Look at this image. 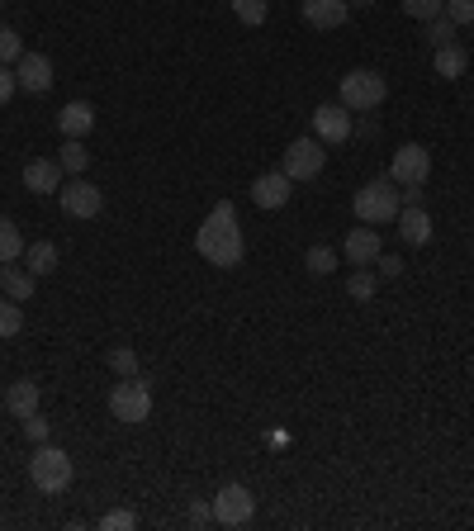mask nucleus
I'll list each match as a JSON object with an SVG mask.
<instances>
[{"mask_svg": "<svg viewBox=\"0 0 474 531\" xmlns=\"http://www.w3.org/2000/svg\"><path fill=\"white\" fill-rule=\"evenodd\" d=\"M24 437H29V441H48V437H53V422L43 418V413L24 418Z\"/></svg>", "mask_w": 474, "mask_h": 531, "instance_id": "72a5a7b5", "label": "nucleus"}, {"mask_svg": "<svg viewBox=\"0 0 474 531\" xmlns=\"http://www.w3.org/2000/svg\"><path fill=\"white\" fill-rule=\"evenodd\" d=\"M38 403H43V389L34 380H15V385L5 389V408H10V418H34Z\"/></svg>", "mask_w": 474, "mask_h": 531, "instance_id": "f3484780", "label": "nucleus"}, {"mask_svg": "<svg viewBox=\"0 0 474 531\" xmlns=\"http://www.w3.org/2000/svg\"><path fill=\"white\" fill-rule=\"evenodd\" d=\"M19 332H24V309H19V299L5 294V299H0V337L10 342V337H19Z\"/></svg>", "mask_w": 474, "mask_h": 531, "instance_id": "393cba45", "label": "nucleus"}, {"mask_svg": "<svg viewBox=\"0 0 474 531\" xmlns=\"http://www.w3.org/2000/svg\"><path fill=\"white\" fill-rule=\"evenodd\" d=\"M57 162L67 176H86V166H91V152H86V138H67L62 152H57Z\"/></svg>", "mask_w": 474, "mask_h": 531, "instance_id": "4be33fe9", "label": "nucleus"}, {"mask_svg": "<svg viewBox=\"0 0 474 531\" xmlns=\"http://www.w3.org/2000/svg\"><path fill=\"white\" fill-rule=\"evenodd\" d=\"M24 233H19L15 219H0V266H10V261H24Z\"/></svg>", "mask_w": 474, "mask_h": 531, "instance_id": "412c9836", "label": "nucleus"}, {"mask_svg": "<svg viewBox=\"0 0 474 531\" xmlns=\"http://www.w3.org/2000/svg\"><path fill=\"white\" fill-rule=\"evenodd\" d=\"M266 446H271V451L290 446V432H285V427H271V432H266Z\"/></svg>", "mask_w": 474, "mask_h": 531, "instance_id": "4c0bfd02", "label": "nucleus"}, {"mask_svg": "<svg viewBox=\"0 0 474 531\" xmlns=\"http://www.w3.org/2000/svg\"><path fill=\"white\" fill-rule=\"evenodd\" d=\"M19 91V81H15V72H10V67H5V62H0V105H10V95Z\"/></svg>", "mask_w": 474, "mask_h": 531, "instance_id": "e433bc0d", "label": "nucleus"}, {"mask_svg": "<svg viewBox=\"0 0 474 531\" xmlns=\"http://www.w3.org/2000/svg\"><path fill=\"white\" fill-rule=\"evenodd\" d=\"M57 200H62V214H67V219H100V209H105V190L91 185L86 176H72V181H62Z\"/></svg>", "mask_w": 474, "mask_h": 531, "instance_id": "0eeeda50", "label": "nucleus"}, {"mask_svg": "<svg viewBox=\"0 0 474 531\" xmlns=\"http://www.w3.org/2000/svg\"><path fill=\"white\" fill-rule=\"evenodd\" d=\"M57 129H62V138H86L95 129V110L86 100H72V105H62V114H57Z\"/></svg>", "mask_w": 474, "mask_h": 531, "instance_id": "a211bd4d", "label": "nucleus"}, {"mask_svg": "<svg viewBox=\"0 0 474 531\" xmlns=\"http://www.w3.org/2000/svg\"><path fill=\"white\" fill-rule=\"evenodd\" d=\"M294 195V181L285 176V171H261L252 181V204L256 209H285Z\"/></svg>", "mask_w": 474, "mask_h": 531, "instance_id": "f8f14e48", "label": "nucleus"}, {"mask_svg": "<svg viewBox=\"0 0 474 531\" xmlns=\"http://www.w3.org/2000/svg\"><path fill=\"white\" fill-rule=\"evenodd\" d=\"M185 522H190V527H204V522H214V503H190V508H185Z\"/></svg>", "mask_w": 474, "mask_h": 531, "instance_id": "f704fd0d", "label": "nucleus"}, {"mask_svg": "<svg viewBox=\"0 0 474 531\" xmlns=\"http://www.w3.org/2000/svg\"><path fill=\"white\" fill-rule=\"evenodd\" d=\"M351 119H356V114H351L342 100H332V105H318V110H313V138H318L323 147L347 143V138H351Z\"/></svg>", "mask_w": 474, "mask_h": 531, "instance_id": "9d476101", "label": "nucleus"}, {"mask_svg": "<svg viewBox=\"0 0 474 531\" xmlns=\"http://www.w3.org/2000/svg\"><path fill=\"white\" fill-rule=\"evenodd\" d=\"M342 252H347L351 266H375V257L384 252V242H380V233H375V228L365 223V228H351V233H347Z\"/></svg>", "mask_w": 474, "mask_h": 531, "instance_id": "dca6fc26", "label": "nucleus"}, {"mask_svg": "<svg viewBox=\"0 0 474 531\" xmlns=\"http://www.w3.org/2000/svg\"><path fill=\"white\" fill-rule=\"evenodd\" d=\"M347 5H356V10H370V5H375V0H347Z\"/></svg>", "mask_w": 474, "mask_h": 531, "instance_id": "58836bf2", "label": "nucleus"}, {"mask_svg": "<svg viewBox=\"0 0 474 531\" xmlns=\"http://www.w3.org/2000/svg\"><path fill=\"white\" fill-rule=\"evenodd\" d=\"M0 5H5V0H0Z\"/></svg>", "mask_w": 474, "mask_h": 531, "instance_id": "ea45409f", "label": "nucleus"}, {"mask_svg": "<svg viewBox=\"0 0 474 531\" xmlns=\"http://www.w3.org/2000/svg\"><path fill=\"white\" fill-rule=\"evenodd\" d=\"M384 95H389V86H384V76L370 72V67H356V72H347V76H342V86H337V100H342L351 114L380 110Z\"/></svg>", "mask_w": 474, "mask_h": 531, "instance_id": "20e7f679", "label": "nucleus"}, {"mask_svg": "<svg viewBox=\"0 0 474 531\" xmlns=\"http://www.w3.org/2000/svg\"><path fill=\"white\" fill-rule=\"evenodd\" d=\"M432 72H437L441 81H456V76L470 72V53H465L460 43H441L437 57H432Z\"/></svg>", "mask_w": 474, "mask_h": 531, "instance_id": "6ab92c4d", "label": "nucleus"}, {"mask_svg": "<svg viewBox=\"0 0 474 531\" xmlns=\"http://www.w3.org/2000/svg\"><path fill=\"white\" fill-rule=\"evenodd\" d=\"M427 176H432V152L422 143H403L394 147V157H389V181L399 185V190H408V185H427Z\"/></svg>", "mask_w": 474, "mask_h": 531, "instance_id": "423d86ee", "label": "nucleus"}, {"mask_svg": "<svg viewBox=\"0 0 474 531\" xmlns=\"http://www.w3.org/2000/svg\"><path fill=\"white\" fill-rule=\"evenodd\" d=\"M24 266L34 275H53L57 271V247L53 242H29V247H24Z\"/></svg>", "mask_w": 474, "mask_h": 531, "instance_id": "5701e85b", "label": "nucleus"}, {"mask_svg": "<svg viewBox=\"0 0 474 531\" xmlns=\"http://www.w3.org/2000/svg\"><path fill=\"white\" fill-rule=\"evenodd\" d=\"M304 266H309L313 275H332V271H337V252L318 242V247H309V257H304Z\"/></svg>", "mask_w": 474, "mask_h": 531, "instance_id": "cd10ccee", "label": "nucleus"}, {"mask_svg": "<svg viewBox=\"0 0 474 531\" xmlns=\"http://www.w3.org/2000/svg\"><path fill=\"white\" fill-rule=\"evenodd\" d=\"M138 527V513L133 508H110V513L100 517V531H133Z\"/></svg>", "mask_w": 474, "mask_h": 531, "instance_id": "7c9ffc66", "label": "nucleus"}, {"mask_svg": "<svg viewBox=\"0 0 474 531\" xmlns=\"http://www.w3.org/2000/svg\"><path fill=\"white\" fill-rule=\"evenodd\" d=\"M375 290H380V280H375L370 271H351V280H347V294H351V299L370 304V299H375Z\"/></svg>", "mask_w": 474, "mask_h": 531, "instance_id": "a878e982", "label": "nucleus"}, {"mask_svg": "<svg viewBox=\"0 0 474 531\" xmlns=\"http://www.w3.org/2000/svg\"><path fill=\"white\" fill-rule=\"evenodd\" d=\"M110 418L128 422V427H138V422L152 418V385L147 380H119V385L110 389Z\"/></svg>", "mask_w": 474, "mask_h": 531, "instance_id": "39448f33", "label": "nucleus"}, {"mask_svg": "<svg viewBox=\"0 0 474 531\" xmlns=\"http://www.w3.org/2000/svg\"><path fill=\"white\" fill-rule=\"evenodd\" d=\"M347 0H304V5H299V15H304V24H309V29H323V34H328V29H342V24H347Z\"/></svg>", "mask_w": 474, "mask_h": 531, "instance_id": "4468645a", "label": "nucleus"}, {"mask_svg": "<svg viewBox=\"0 0 474 531\" xmlns=\"http://www.w3.org/2000/svg\"><path fill=\"white\" fill-rule=\"evenodd\" d=\"M62 162L57 157H34V162H24V190H34V195H57L62 190Z\"/></svg>", "mask_w": 474, "mask_h": 531, "instance_id": "ddd939ff", "label": "nucleus"}, {"mask_svg": "<svg viewBox=\"0 0 474 531\" xmlns=\"http://www.w3.org/2000/svg\"><path fill=\"white\" fill-rule=\"evenodd\" d=\"M24 53H29V48H24V38H19L15 29H0V62H5V67H15Z\"/></svg>", "mask_w": 474, "mask_h": 531, "instance_id": "c85d7f7f", "label": "nucleus"}, {"mask_svg": "<svg viewBox=\"0 0 474 531\" xmlns=\"http://www.w3.org/2000/svg\"><path fill=\"white\" fill-rule=\"evenodd\" d=\"M15 81H19V91H29V95H43V91H53V62H48V53H24L15 62Z\"/></svg>", "mask_w": 474, "mask_h": 531, "instance_id": "9b49d317", "label": "nucleus"}, {"mask_svg": "<svg viewBox=\"0 0 474 531\" xmlns=\"http://www.w3.org/2000/svg\"><path fill=\"white\" fill-rule=\"evenodd\" d=\"M323 166H328V152H323V143H318V138H294V143L285 147V166H280V171L299 185V181L323 176Z\"/></svg>", "mask_w": 474, "mask_h": 531, "instance_id": "6e6552de", "label": "nucleus"}, {"mask_svg": "<svg viewBox=\"0 0 474 531\" xmlns=\"http://www.w3.org/2000/svg\"><path fill=\"white\" fill-rule=\"evenodd\" d=\"M375 266H380V275H384V280H399L408 261H403V257H384V252H380V257H375Z\"/></svg>", "mask_w": 474, "mask_h": 531, "instance_id": "c9c22d12", "label": "nucleus"}, {"mask_svg": "<svg viewBox=\"0 0 474 531\" xmlns=\"http://www.w3.org/2000/svg\"><path fill=\"white\" fill-rule=\"evenodd\" d=\"M427 38H432V48H441V43H456V24H451L446 15L427 19Z\"/></svg>", "mask_w": 474, "mask_h": 531, "instance_id": "2f4dec72", "label": "nucleus"}, {"mask_svg": "<svg viewBox=\"0 0 474 531\" xmlns=\"http://www.w3.org/2000/svg\"><path fill=\"white\" fill-rule=\"evenodd\" d=\"M110 370L119 375V380H133V375H138V351H133V347H114L110 351Z\"/></svg>", "mask_w": 474, "mask_h": 531, "instance_id": "bb28decb", "label": "nucleus"}, {"mask_svg": "<svg viewBox=\"0 0 474 531\" xmlns=\"http://www.w3.org/2000/svg\"><path fill=\"white\" fill-rule=\"evenodd\" d=\"M228 5H233L237 24H247V29H261L271 15V0H228Z\"/></svg>", "mask_w": 474, "mask_h": 531, "instance_id": "b1692460", "label": "nucleus"}, {"mask_svg": "<svg viewBox=\"0 0 474 531\" xmlns=\"http://www.w3.org/2000/svg\"><path fill=\"white\" fill-rule=\"evenodd\" d=\"M394 223H399V238L408 247H427L432 242V214H427V204H403Z\"/></svg>", "mask_w": 474, "mask_h": 531, "instance_id": "2eb2a0df", "label": "nucleus"}, {"mask_svg": "<svg viewBox=\"0 0 474 531\" xmlns=\"http://www.w3.org/2000/svg\"><path fill=\"white\" fill-rule=\"evenodd\" d=\"M34 285H38V275L29 271V266H24V271H19L15 261H10V266H0V290L10 294V299H19V304H24V299H34Z\"/></svg>", "mask_w": 474, "mask_h": 531, "instance_id": "aec40b11", "label": "nucleus"}, {"mask_svg": "<svg viewBox=\"0 0 474 531\" xmlns=\"http://www.w3.org/2000/svg\"><path fill=\"white\" fill-rule=\"evenodd\" d=\"M403 15H413V19H437V15H446V0H403Z\"/></svg>", "mask_w": 474, "mask_h": 531, "instance_id": "c756f323", "label": "nucleus"}, {"mask_svg": "<svg viewBox=\"0 0 474 531\" xmlns=\"http://www.w3.org/2000/svg\"><path fill=\"white\" fill-rule=\"evenodd\" d=\"M29 479H34L38 494H67L76 479V465L72 456L62 451V446H53V441H38V451L29 456Z\"/></svg>", "mask_w": 474, "mask_h": 531, "instance_id": "7ed1b4c3", "label": "nucleus"}, {"mask_svg": "<svg viewBox=\"0 0 474 531\" xmlns=\"http://www.w3.org/2000/svg\"><path fill=\"white\" fill-rule=\"evenodd\" d=\"M399 190H394V181L389 176H375V181H365L356 195H351V214H356V223H370V228H384V223L399 219Z\"/></svg>", "mask_w": 474, "mask_h": 531, "instance_id": "f03ea898", "label": "nucleus"}, {"mask_svg": "<svg viewBox=\"0 0 474 531\" xmlns=\"http://www.w3.org/2000/svg\"><path fill=\"white\" fill-rule=\"evenodd\" d=\"M195 252H200L209 266H219V271L242 266V257H247V238H242L237 209L228 200L214 204V209H209V219L200 223V233H195Z\"/></svg>", "mask_w": 474, "mask_h": 531, "instance_id": "f257e3e1", "label": "nucleus"}, {"mask_svg": "<svg viewBox=\"0 0 474 531\" xmlns=\"http://www.w3.org/2000/svg\"><path fill=\"white\" fill-rule=\"evenodd\" d=\"M446 19H451L456 29L474 24V0H446Z\"/></svg>", "mask_w": 474, "mask_h": 531, "instance_id": "473e14b6", "label": "nucleus"}, {"mask_svg": "<svg viewBox=\"0 0 474 531\" xmlns=\"http://www.w3.org/2000/svg\"><path fill=\"white\" fill-rule=\"evenodd\" d=\"M256 517V498L247 484H223L214 494V522L219 527H247Z\"/></svg>", "mask_w": 474, "mask_h": 531, "instance_id": "1a4fd4ad", "label": "nucleus"}]
</instances>
